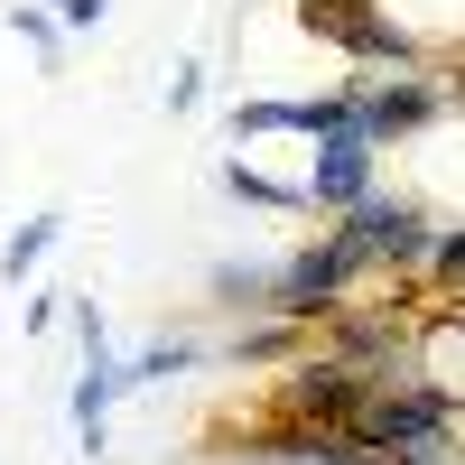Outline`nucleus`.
<instances>
[{"mask_svg":"<svg viewBox=\"0 0 465 465\" xmlns=\"http://www.w3.org/2000/svg\"><path fill=\"white\" fill-rule=\"evenodd\" d=\"M335 242L354 252L363 270H429V242H438V232L419 223L410 196H363V205H344Z\"/></svg>","mask_w":465,"mask_h":465,"instance_id":"nucleus-1","label":"nucleus"},{"mask_svg":"<svg viewBox=\"0 0 465 465\" xmlns=\"http://www.w3.org/2000/svg\"><path fill=\"white\" fill-rule=\"evenodd\" d=\"M363 280V261L335 242H307V252H289L280 261V280H270V317H344V289Z\"/></svg>","mask_w":465,"mask_h":465,"instance_id":"nucleus-2","label":"nucleus"},{"mask_svg":"<svg viewBox=\"0 0 465 465\" xmlns=\"http://www.w3.org/2000/svg\"><path fill=\"white\" fill-rule=\"evenodd\" d=\"M298 19L317 28V37H335L344 56H363V65H391V74H419V47L372 10V0H298Z\"/></svg>","mask_w":465,"mask_h":465,"instance_id":"nucleus-3","label":"nucleus"},{"mask_svg":"<svg viewBox=\"0 0 465 465\" xmlns=\"http://www.w3.org/2000/svg\"><path fill=\"white\" fill-rule=\"evenodd\" d=\"M363 401H372V372H354L344 354H335V363H298V372L280 381V410L307 419V429H354Z\"/></svg>","mask_w":465,"mask_h":465,"instance_id":"nucleus-4","label":"nucleus"},{"mask_svg":"<svg viewBox=\"0 0 465 465\" xmlns=\"http://www.w3.org/2000/svg\"><path fill=\"white\" fill-rule=\"evenodd\" d=\"M372 131L363 122H344V131H326L317 140V168H307V205L317 214H344V205H363L372 196Z\"/></svg>","mask_w":465,"mask_h":465,"instance_id":"nucleus-5","label":"nucleus"},{"mask_svg":"<svg viewBox=\"0 0 465 465\" xmlns=\"http://www.w3.org/2000/svg\"><path fill=\"white\" fill-rule=\"evenodd\" d=\"M344 94H354V122L372 140H401L447 112V84H429V74H381V84H344Z\"/></svg>","mask_w":465,"mask_h":465,"instance_id":"nucleus-6","label":"nucleus"},{"mask_svg":"<svg viewBox=\"0 0 465 465\" xmlns=\"http://www.w3.org/2000/svg\"><path fill=\"white\" fill-rule=\"evenodd\" d=\"M214 177H223V196H242V205H261V214H317V205H307V186H280V177H261L252 159H223Z\"/></svg>","mask_w":465,"mask_h":465,"instance_id":"nucleus-7","label":"nucleus"},{"mask_svg":"<svg viewBox=\"0 0 465 465\" xmlns=\"http://www.w3.org/2000/svg\"><path fill=\"white\" fill-rule=\"evenodd\" d=\"M186 363H196V344L168 335V344H149V354H131V363H122V391H159V381H177Z\"/></svg>","mask_w":465,"mask_h":465,"instance_id":"nucleus-8","label":"nucleus"},{"mask_svg":"<svg viewBox=\"0 0 465 465\" xmlns=\"http://www.w3.org/2000/svg\"><path fill=\"white\" fill-rule=\"evenodd\" d=\"M56 232H65L56 214H37V223H19V232H10V252H0V280H28V270H37V261L56 252Z\"/></svg>","mask_w":465,"mask_h":465,"instance_id":"nucleus-9","label":"nucleus"},{"mask_svg":"<svg viewBox=\"0 0 465 465\" xmlns=\"http://www.w3.org/2000/svg\"><path fill=\"white\" fill-rule=\"evenodd\" d=\"M10 28H19V37H28V47H37V56H47V65L65 56V19H47V10H10Z\"/></svg>","mask_w":465,"mask_h":465,"instance_id":"nucleus-10","label":"nucleus"},{"mask_svg":"<svg viewBox=\"0 0 465 465\" xmlns=\"http://www.w3.org/2000/svg\"><path fill=\"white\" fill-rule=\"evenodd\" d=\"M429 270H438L447 289H465V223H456V232H438V242H429Z\"/></svg>","mask_w":465,"mask_h":465,"instance_id":"nucleus-11","label":"nucleus"},{"mask_svg":"<svg viewBox=\"0 0 465 465\" xmlns=\"http://www.w3.org/2000/svg\"><path fill=\"white\" fill-rule=\"evenodd\" d=\"M103 10H112V0H56V19H65V28H103Z\"/></svg>","mask_w":465,"mask_h":465,"instance_id":"nucleus-12","label":"nucleus"},{"mask_svg":"<svg viewBox=\"0 0 465 465\" xmlns=\"http://www.w3.org/2000/svg\"><path fill=\"white\" fill-rule=\"evenodd\" d=\"M196 103H205V74H196V65H186V74H177V84H168V112H196Z\"/></svg>","mask_w":465,"mask_h":465,"instance_id":"nucleus-13","label":"nucleus"},{"mask_svg":"<svg viewBox=\"0 0 465 465\" xmlns=\"http://www.w3.org/2000/svg\"><path fill=\"white\" fill-rule=\"evenodd\" d=\"M456 94H465V74H456Z\"/></svg>","mask_w":465,"mask_h":465,"instance_id":"nucleus-14","label":"nucleus"}]
</instances>
